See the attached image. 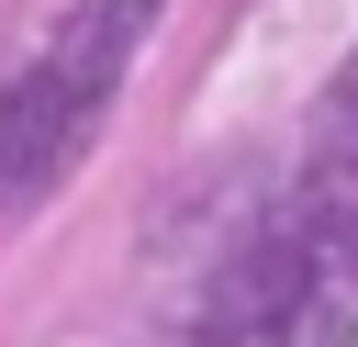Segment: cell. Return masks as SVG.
<instances>
[{"label": "cell", "instance_id": "6da1fadb", "mask_svg": "<svg viewBox=\"0 0 358 347\" xmlns=\"http://www.w3.org/2000/svg\"><path fill=\"white\" fill-rule=\"evenodd\" d=\"M190 347H358V201L291 190L213 269Z\"/></svg>", "mask_w": 358, "mask_h": 347}, {"label": "cell", "instance_id": "7a4b0ae2", "mask_svg": "<svg viewBox=\"0 0 358 347\" xmlns=\"http://www.w3.org/2000/svg\"><path fill=\"white\" fill-rule=\"evenodd\" d=\"M145 34H157V0H78L0 78V201H34V190L67 179V157L112 112V90H123V67H134Z\"/></svg>", "mask_w": 358, "mask_h": 347}, {"label": "cell", "instance_id": "3957f363", "mask_svg": "<svg viewBox=\"0 0 358 347\" xmlns=\"http://www.w3.org/2000/svg\"><path fill=\"white\" fill-rule=\"evenodd\" d=\"M302 190H324V201H358V67L324 90V112H313V168H302Z\"/></svg>", "mask_w": 358, "mask_h": 347}]
</instances>
